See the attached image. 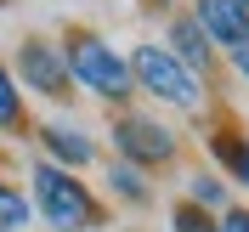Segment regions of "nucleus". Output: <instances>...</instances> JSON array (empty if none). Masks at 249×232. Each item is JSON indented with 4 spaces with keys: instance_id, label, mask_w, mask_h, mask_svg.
Listing matches in <instances>:
<instances>
[{
    "instance_id": "f257e3e1",
    "label": "nucleus",
    "mask_w": 249,
    "mask_h": 232,
    "mask_svg": "<svg viewBox=\"0 0 249 232\" xmlns=\"http://www.w3.org/2000/svg\"><path fill=\"white\" fill-rule=\"evenodd\" d=\"M29 204H34V215L46 221L51 232H102V227H108L102 198H96L74 170L46 164V159L29 164Z\"/></svg>"
},
{
    "instance_id": "f03ea898",
    "label": "nucleus",
    "mask_w": 249,
    "mask_h": 232,
    "mask_svg": "<svg viewBox=\"0 0 249 232\" xmlns=\"http://www.w3.org/2000/svg\"><path fill=\"white\" fill-rule=\"evenodd\" d=\"M62 62H68V79L79 91H91L96 102L124 108L136 96V79H130V57H124L113 40H102L96 29H68L62 40Z\"/></svg>"
},
{
    "instance_id": "7ed1b4c3",
    "label": "nucleus",
    "mask_w": 249,
    "mask_h": 232,
    "mask_svg": "<svg viewBox=\"0 0 249 232\" xmlns=\"http://www.w3.org/2000/svg\"><path fill=\"white\" fill-rule=\"evenodd\" d=\"M130 79H136L142 96H153L159 108H181V113H198L210 102V85H204L187 62H176L159 40H142L130 51Z\"/></svg>"
},
{
    "instance_id": "20e7f679",
    "label": "nucleus",
    "mask_w": 249,
    "mask_h": 232,
    "mask_svg": "<svg viewBox=\"0 0 249 232\" xmlns=\"http://www.w3.org/2000/svg\"><path fill=\"white\" fill-rule=\"evenodd\" d=\"M108 136H113V153H119L124 164H136L142 176H147V170H164V164H176V159H181V136H176L159 113L124 108L119 119L108 125Z\"/></svg>"
},
{
    "instance_id": "39448f33",
    "label": "nucleus",
    "mask_w": 249,
    "mask_h": 232,
    "mask_svg": "<svg viewBox=\"0 0 249 232\" xmlns=\"http://www.w3.org/2000/svg\"><path fill=\"white\" fill-rule=\"evenodd\" d=\"M12 79L23 91L46 96V102H68L74 79H68V62H62V46L46 40V34H23V46L12 57Z\"/></svg>"
},
{
    "instance_id": "423d86ee",
    "label": "nucleus",
    "mask_w": 249,
    "mask_h": 232,
    "mask_svg": "<svg viewBox=\"0 0 249 232\" xmlns=\"http://www.w3.org/2000/svg\"><path fill=\"white\" fill-rule=\"evenodd\" d=\"M34 136H40V159L46 164H62V170L96 164V136L79 119H46V125H34Z\"/></svg>"
},
{
    "instance_id": "0eeeda50",
    "label": "nucleus",
    "mask_w": 249,
    "mask_h": 232,
    "mask_svg": "<svg viewBox=\"0 0 249 232\" xmlns=\"http://www.w3.org/2000/svg\"><path fill=\"white\" fill-rule=\"evenodd\" d=\"M187 12H193V23L204 29V40H210L215 51H227V57H232V51L249 46V17L238 12L232 0H193Z\"/></svg>"
},
{
    "instance_id": "6e6552de",
    "label": "nucleus",
    "mask_w": 249,
    "mask_h": 232,
    "mask_svg": "<svg viewBox=\"0 0 249 232\" xmlns=\"http://www.w3.org/2000/svg\"><path fill=\"white\" fill-rule=\"evenodd\" d=\"M159 46L170 51L176 62H187L198 79H210V68H215V46L204 40V29L193 23V12H170V23H164V40Z\"/></svg>"
},
{
    "instance_id": "1a4fd4ad",
    "label": "nucleus",
    "mask_w": 249,
    "mask_h": 232,
    "mask_svg": "<svg viewBox=\"0 0 249 232\" xmlns=\"http://www.w3.org/2000/svg\"><path fill=\"white\" fill-rule=\"evenodd\" d=\"M210 153H215V164L249 193V136H244V130H232V125L210 130Z\"/></svg>"
},
{
    "instance_id": "9d476101",
    "label": "nucleus",
    "mask_w": 249,
    "mask_h": 232,
    "mask_svg": "<svg viewBox=\"0 0 249 232\" xmlns=\"http://www.w3.org/2000/svg\"><path fill=\"white\" fill-rule=\"evenodd\" d=\"M102 181H108V193L119 204H147L153 198V181H147L136 164H124V159H108V164H102Z\"/></svg>"
},
{
    "instance_id": "9b49d317",
    "label": "nucleus",
    "mask_w": 249,
    "mask_h": 232,
    "mask_svg": "<svg viewBox=\"0 0 249 232\" xmlns=\"http://www.w3.org/2000/svg\"><path fill=\"white\" fill-rule=\"evenodd\" d=\"M0 136H29V108H23V85L12 68L0 62Z\"/></svg>"
},
{
    "instance_id": "f8f14e48",
    "label": "nucleus",
    "mask_w": 249,
    "mask_h": 232,
    "mask_svg": "<svg viewBox=\"0 0 249 232\" xmlns=\"http://www.w3.org/2000/svg\"><path fill=\"white\" fill-rule=\"evenodd\" d=\"M187 204H198V210L221 215V210L232 204V193H227V181H221L215 170H193V176H187Z\"/></svg>"
},
{
    "instance_id": "ddd939ff",
    "label": "nucleus",
    "mask_w": 249,
    "mask_h": 232,
    "mask_svg": "<svg viewBox=\"0 0 249 232\" xmlns=\"http://www.w3.org/2000/svg\"><path fill=\"white\" fill-rule=\"evenodd\" d=\"M29 221H34L29 193H23V187H12L6 176H0V227H6V232H23Z\"/></svg>"
},
{
    "instance_id": "4468645a",
    "label": "nucleus",
    "mask_w": 249,
    "mask_h": 232,
    "mask_svg": "<svg viewBox=\"0 0 249 232\" xmlns=\"http://www.w3.org/2000/svg\"><path fill=\"white\" fill-rule=\"evenodd\" d=\"M170 232H221V221L210 215V210H198V204L176 198L170 204Z\"/></svg>"
},
{
    "instance_id": "2eb2a0df",
    "label": "nucleus",
    "mask_w": 249,
    "mask_h": 232,
    "mask_svg": "<svg viewBox=\"0 0 249 232\" xmlns=\"http://www.w3.org/2000/svg\"><path fill=\"white\" fill-rule=\"evenodd\" d=\"M215 221H221V232H249V204H227Z\"/></svg>"
},
{
    "instance_id": "dca6fc26",
    "label": "nucleus",
    "mask_w": 249,
    "mask_h": 232,
    "mask_svg": "<svg viewBox=\"0 0 249 232\" xmlns=\"http://www.w3.org/2000/svg\"><path fill=\"white\" fill-rule=\"evenodd\" d=\"M232 74L249 85V46H244V51H232Z\"/></svg>"
},
{
    "instance_id": "f3484780",
    "label": "nucleus",
    "mask_w": 249,
    "mask_h": 232,
    "mask_svg": "<svg viewBox=\"0 0 249 232\" xmlns=\"http://www.w3.org/2000/svg\"><path fill=\"white\" fill-rule=\"evenodd\" d=\"M232 6H238V12H244V17H249V0H232Z\"/></svg>"
},
{
    "instance_id": "a211bd4d",
    "label": "nucleus",
    "mask_w": 249,
    "mask_h": 232,
    "mask_svg": "<svg viewBox=\"0 0 249 232\" xmlns=\"http://www.w3.org/2000/svg\"><path fill=\"white\" fill-rule=\"evenodd\" d=\"M0 232H6V227H0Z\"/></svg>"
}]
</instances>
